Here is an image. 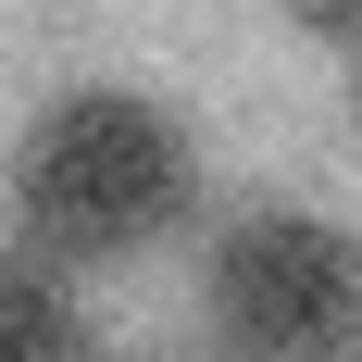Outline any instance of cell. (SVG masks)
Masks as SVG:
<instances>
[{
	"label": "cell",
	"instance_id": "obj_3",
	"mask_svg": "<svg viewBox=\"0 0 362 362\" xmlns=\"http://www.w3.org/2000/svg\"><path fill=\"white\" fill-rule=\"evenodd\" d=\"M0 362H88L75 300L50 288V262H25V250H0Z\"/></svg>",
	"mask_w": 362,
	"mask_h": 362
},
{
	"label": "cell",
	"instance_id": "obj_1",
	"mask_svg": "<svg viewBox=\"0 0 362 362\" xmlns=\"http://www.w3.org/2000/svg\"><path fill=\"white\" fill-rule=\"evenodd\" d=\"M13 213L50 262H125L187 213V138L138 88H63L13 150Z\"/></svg>",
	"mask_w": 362,
	"mask_h": 362
},
{
	"label": "cell",
	"instance_id": "obj_2",
	"mask_svg": "<svg viewBox=\"0 0 362 362\" xmlns=\"http://www.w3.org/2000/svg\"><path fill=\"white\" fill-rule=\"evenodd\" d=\"M213 325L238 362H350L362 350V238L325 213H250L213 250Z\"/></svg>",
	"mask_w": 362,
	"mask_h": 362
},
{
	"label": "cell",
	"instance_id": "obj_4",
	"mask_svg": "<svg viewBox=\"0 0 362 362\" xmlns=\"http://www.w3.org/2000/svg\"><path fill=\"white\" fill-rule=\"evenodd\" d=\"M288 13H300L313 37H337V50H362V0H288Z\"/></svg>",
	"mask_w": 362,
	"mask_h": 362
},
{
	"label": "cell",
	"instance_id": "obj_5",
	"mask_svg": "<svg viewBox=\"0 0 362 362\" xmlns=\"http://www.w3.org/2000/svg\"><path fill=\"white\" fill-rule=\"evenodd\" d=\"M163 362H175V350H163Z\"/></svg>",
	"mask_w": 362,
	"mask_h": 362
}]
</instances>
